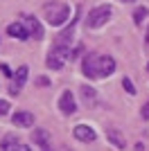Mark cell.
Instances as JSON below:
<instances>
[{
  "label": "cell",
  "instance_id": "6da1fadb",
  "mask_svg": "<svg viewBox=\"0 0 149 151\" xmlns=\"http://www.w3.org/2000/svg\"><path fill=\"white\" fill-rule=\"evenodd\" d=\"M81 72H84L88 79L111 77L113 72H115V59H113L111 54H95V52H90L88 57H84Z\"/></svg>",
  "mask_w": 149,
  "mask_h": 151
},
{
  "label": "cell",
  "instance_id": "7a4b0ae2",
  "mask_svg": "<svg viewBox=\"0 0 149 151\" xmlns=\"http://www.w3.org/2000/svg\"><path fill=\"white\" fill-rule=\"evenodd\" d=\"M43 16L52 27H59L70 18V5H66V2H54V0H52V2H45L43 5Z\"/></svg>",
  "mask_w": 149,
  "mask_h": 151
},
{
  "label": "cell",
  "instance_id": "3957f363",
  "mask_svg": "<svg viewBox=\"0 0 149 151\" xmlns=\"http://www.w3.org/2000/svg\"><path fill=\"white\" fill-rule=\"evenodd\" d=\"M111 14H113V7L111 5H97L93 7L86 16V27L88 29H99L102 25H106L111 20Z\"/></svg>",
  "mask_w": 149,
  "mask_h": 151
},
{
  "label": "cell",
  "instance_id": "277c9868",
  "mask_svg": "<svg viewBox=\"0 0 149 151\" xmlns=\"http://www.w3.org/2000/svg\"><path fill=\"white\" fill-rule=\"evenodd\" d=\"M70 59V47H63V45H54L52 50L48 52V59H45V63H48L50 70H61L63 65H66V61Z\"/></svg>",
  "mask_w": 149,
  "mask_h": 151
},
{
  "label": "cell",
  "instance_id": "5b68a950",
  "mask_svg": "<svg viewBox=\"0 0 149 151\" xmlns=\"http://www.w3.org/2000/svg\"><path fill=\"white\" fill-rule=\"evenodd\" d=\"M32 142L41 151H52V135H50V131H45V129H34V131H32Z\"/></svg>",
  "mask_w": 149,
  "mask_h": 151
},
{
  "label": "cell",
  "instance_id": "8992f818",
  "mask_svg": "<svg viewBox=\"0 0 149 151\" xmlns=\"http://www.w3.org/2000/svg\"><path fill=\"white\" fill-rule=\"evenodd\" d=\"M23 23L25 27H27V32H30V36H34L36 41H41V38L45 36V32H43V25L38 23L36 16H30V14H23Z\"/></svg>",
  "mask_w": 149,
  "mask_h": 151
},
{
  "label": "cell",
  "instance_id": "52a82bcc",
  "mask_svg": "<svg viewBox=\"0 0 149 151\" xmlns=\"http://www.w3.org/2000/svg\"><path fill=\"white\" fill-rule=\"evenodd\" d=\"M27 75H30V68L27 65H20L18 70H16V77H14V81H12V86H9V93L16 97V95L20 93V88L25 86V81H27Z\"/></svg>",
  "mask_w": 149,
  "mask_h": 151
},
{
  "label": "cell",
  "instance_id": "ba28073f",
  "mask_svg": "<svg viewBox=\"0 0 149 151\" xmlns=\"http://www.w3.org/2000/svg\"><path fill=\"white\" fill-rule=\"evenodd\" d=\"M59 108H61L63 115H74L77 113V104H74V97L70 90H63L61 97H59Z\"/></svg>",
  "mask_w": 149,
  "mask_h": 151
},
{
  "label": "cell",
  "instance_id": "9c48e42d",
  "mask_svg": "<svg viewBox=\"0 0 149 151\" xmlns=\"http://www.w3.org/2000/svg\"><path fill=\"white\" fill-rule=\"evenodd\" d=\"M79 95H81V101L86 104L88 108H95L97 106V101H99V97H97V90L93 88V86H79Z\"/></svg>",
  "mask_w": 149,
  "mask_h": 151
},
{
  "label": "cell",
  "instance_id": "30bf717a",
  "mask_svg": "<svg viewBox=\"0 0 149 151\" xmlns=\"http://www.w3.org/2000/svg\"><path fill=\"white\" fill-rule=\"evenodd\" d=\"M0 149L2 151H30V147L20 142L18 138H14V135H5L2 142H0Z\"/></svg>",
  "mask_w": 149,
  "mask_h": 151
},
{
  "label": "cell",
  "instance_id": "8fae6325",
  "mask_svg": "<svg viewBox=\"0 0 149 151\" xmlns=\"http://www.w3.org/2000/svg\"><path fill=\"white\" fill-rule=\"evenodd\" d=\"M72 135L79 140V142H95V138H97V133H95L88 124H77L74 131H72Z\"/></svg>",
  "mask_w": 149,
  "mask_h": 151
},
{
  "label": "cell",
  "instance_id": "7c38bea8",
  "mask_svg": "<svg viewBox=\"0 0 149 151\" xmlns=\"http://www.w3.org/2000/svg\"><path fill=\"white\" fill-rule=\"evenodd\" d=\"M12 122L16 126H20V129H30V126H34V115L30 113V111H18V113H14V117H12Z\"/></svg>",
  "mask_w": 149,
  "mask_h": 151
},
{
  "label": "cell",
  "instance_id": "4fadbf2b",
  "mask_svg": "<svg viewBox=\"0 0 149 151\" xmlns=\"http://www.w3.org/2000/svg\"><path fill=\"white\" fill-rule=\"evenodd\" d=\"M7 34L12 38H18V41H27L30 38V32L25 27V23H12V25L7 27Z\"/></svg>",
  "mask_w": 149,
  "mask_h": 151
},
{
  "label": "cell",
  "instance_id": "5bb4252c",
  "mask_svg": "<svg viewBox=\"0 0 149 151\" xmlns=\"http://www.w3.org/2000/svg\"><path fill=\"white\" fill-rule=\"evenodd\" d=\"M74 23H77V16L72 18V23H70V27H66V29L56 36V41H54V45H63V47H68L70 45V41H72V36H74Z\"/></svg>",
  "mask_w": 149,
  "mask_h": 151
},
{
  "label": "cell",
  "instance_id": "9a60e30c",
  "mask_svg": "<svg viewBox=\"0 0 149 151\" xmlns=\"http://www.w3.org/2000/svg\"><path fill=\"white\" fill-rule=\"evenodd\" d=\"M106 140H108L115 149H124V147H127V140H124V135L118 129H106Z\"/></svg>",
  "mask_w": 149,
  "mask_h": 151
},
{
  "label": "cell",
  "instance_id": "2e32d148",
  "mask_svg": "<svg viewBox=\"0 0 149 151\" xmlns=\"http://www.w3.org/2000/svg\"><path fill=\"white\" fill-rule=\"evenodd\" d=\"M145 16H147V9H145V7H138L136 12H133V23H136V25H140Z\"/></svg>",
  "mask_w": 149,
  "mask_h": 151
},
{
  "label": "cell",
  "instance_id": "e0dca14e",
  "mask_svg": "<svg viewBox=\"0 0 149 151\" xmlns=\"http://www.w3.org/2000/svg\"><path fill=\"white\" fill-rule=\"evenodd\" d=\"M122 86H124V90H127L129 95H136V88H133V81H131L129 77H124V79H122Z\"/></svg>",
  "mask_w": 149,
  "mask_h": 151
},
{
  "label": "cell",
  "instance_id": "ac0fdd59",
  "mask_svg": "<svg viewBox=\"0 0 149 151\" xmlns=\"http://www.w3.org/2000/svg\"><path fill=\"white\" fill-rule=\"evenodd\" d=\"M7 113H9V101L0 99V115H7Z\"/></svg>",
  "mask_w": 149,
  "mask_h": 151
},
{
  "label": "cell",
  "instance_id": "d6986e66",
  "mask_svg": "<svg viewBox=\"0 0 149 151\" xmlns=\"http://www.w3.org/2000/svg\"><path fill=\"white\" fill-rule=\"evenodd\" d=\"M0 72H2L5 77H12V68H9L7 63H0Z\"/></svg>",
  "mask_w": 149,
  "mask_h": 151
},
{
  "label": "cell",
  "instance_id": "ffe728a7",
  "mask_svg": "<svg viewBox=\"0 0 149 151\" xmlns=\"http://www.w3.org/2000/svg\"><path fill=\"white\" fill-rule=\"evenodd\" d=\"M140 117H142V120H149V99H147V104L142 106V111H140Z\"/></svg>",
  "mask_w": 149,
  "mask_h": 151
},
{
  "label": "cell",
  "instance_id": "44dd1931",
  "mask_svg": "<svg viewBox=\"0 0 149 151\" xmlns=\"http://www.w3.org/2000/svg\"><path fill=\"white\" fill-rule=\"evenodd\" d=\"M36 83H38V86H50V79H48V77H38Z\"/></svg>",
  "mask_w": 149,
  "mask_h": 151
},
{
  "label": "cell",
  "instance_id": "7402d4cb",
  "mask_svg": "<svg viewBox=\"0 0 149 151\" xmlns=\"http://www.w3.org/2000/svg\"><path fill=\"white\" fill-rule=\"evenodd\" d=\"M145 45L149 47V27H147V34H145Z\"/></svg>",
  "mask_w": 149,
  "mask_h": 151
},
{
  "label": "cell",
  "instance_id": "603a6c76",
  "mask_svg": "<svg viewBox=\"0 0 149 151\" xmlns=\"http://www.w3.org/2000/svg\"><path fill=\"white\" fill-rule=\"evenodd\" d=\"M122 2H136V0H122Z\"/></svg>",
  "mask_w": 149,
  "mask_h": 151
},
{
  "label": "cell",
  "instance_id": "cb8c5ba5",
  "mask_svg": "<svg viewBox=\"0 0 149 151\" xmlns=\"http://www.w3.org/2000/svg\"><path fill=\"white\" fill-rule=\"evenodd\" d=\"M147 70H149V63H147Z\"/></svg>",
  "mask_w": 149,
  "mask_h": 151
}]
</instances>
